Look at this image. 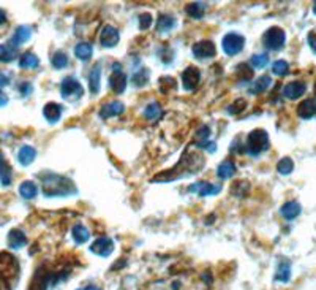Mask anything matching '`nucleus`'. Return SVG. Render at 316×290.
<instances>
[{"label":"nucleus","mask_w":316,"mask_h":290,"mask_svg":"<svg viewBox=\"0 0 316 290\" xmlns=\"http://www.w3.org/2000/svg\"><path fill=\"white\" fill-rule=\"evenodd\" d=\"M71 235H73V239H75V243H76V244H84V243H87L89 238H90L89 230H87L82 224L75 225Z\"/></svg>","instance_id":"25"},{"label":"nucleus","mask_w":316,"mask_h":290,"mask_svg":"<svg viewBox=\"0 0 316 290\" xmlns=\"http://www.w3.org/2000/svg\"><path fill=\"white\" fill-rule=\"evenodd\" d=\"M19 92L22 95H29L32 92V86L30 84H22V86H19Z\"/></svg>","instance_id":"47"},{"label":"nucleus","mask_w":316,"mask_h":290,"mask_svg":"<svg viewBox=\"0 0 316 290\" xmlns=\"http://www.w3.org/2000/svg\"><path fill=\"white\" fill-rule=\"evenodd\" d=\"M38 65H40V60L33 53H24L19 59L21 69H37Z\"/></svg>","instance_id":"30"},{"label":"nucleus","mask_w":316,"mask_h":290,"mask_svg":"<svg viewBox=\"0 0 316 290\" xmlns=\"http://www.w3.org/2000/svg\"><path fill=\"white\" fill-rule=\"evenodd\" d=\"M297 115L302 119H310L316 115V102L313 99L304 100L301 105L297 106Z\"/></svg>","instance_id":"20"},{"label":"nucleus","mask_w":316,"mask_h":290,"mask_svg":"<svg viewBox=\"0 0 316 290\" xmlns=\"http://www.w3.org/2000/svg\"><path fill=\"white\" fill-rule=\"evenodd\" d=\"M152 26V16L149 14V13H142L141 16H139V29L141 30H145V29H149Z\"/></svg>","instance_id":"44"},{"label":"nucleus","mask_w":316,"mask_h":290,"mask_svg":"<svg viewBox=\"0 0 316 290\" xmlns=\"http://www.w3.org/2000/svg\"><path fill=\"white\" fill-rule=\"evenodd\" d=\"M4 162V157H2V154H0V164H2Z\"/></svg>","instance_id":"52"},{"label":"nucleus","mask_w":316,"mask_h":290,"mask_svg":"<svg viewBox=\"0 0 316 290\" xmlns=\"http://www.w3.org/2000/svg\"><path fill=\"white\" fill-rule=\"evenodd\" d=\"M185 11H187V14H190L191 18H195V19H201L203 16H204V11H206V4H203V2H195V4H190L187 8H185Z\"/></svg>","instance_id":"33"},{"label":"nucleus","mask_w":316,"mask_h":290,"mask_svg":"<svg viewBox=\"0 0 316 290\" xmlns=\"http://www.w3.org/2000/svg\"><path fill=\"white\" fill-rule=\"evenodd\" d=\"M18 56V48L8 44H2L0 46V62H11Z\"/></svg>","instance_id":"29"},{"label":"nucleus","mask_w":316,"mask_h":290,"mask_svg":"<svg viewBox=\"0 0 316 290\" xmlns=\"http://www.w3.org/2000/svg\"><path fill=\"white\" fill-rule=\"evenodd\" d=\"M301 205H299L297 202H288V203H285L283 206H281V216H283L285 219H288V220H293V219H296L299 214H301Z\"/></svg>","instance_id":"22"},{"label":"nucleus","mask_w":316,"mask_h":290,"mask_svg":"<svg viewBox=\"0 0 316 290\" xmlns=\"http://www.w3.org/2000/svg\"><path fill=\"white\" fill-rule=\"evenodd\" d=\"M100 78H102V69H100V65H95L89 76V86L92 94H96L100 91Z\"/></svg>","instance_id":"32"},{"label":"nucleus","mask_w":316,"mask_h":290,"mask_svg":"<svg viewBox=\"0 0 316 290\" xmlns=\"http://www.w3.org/2000/svg\"><path fill=\"white\" fill-rule=\"evenodd\" d=\"M209 127L207 125H204L201 130H199V133H198V141H207V137H209Z\"/></svg>","instance_id":"45"},{"label":"nucleus","mask_w":316,"mask_h":290,"mask_svg":"<svg viewBox=\"0 0 316 290\" xmlns=\"http://www.w3.org/2000/svg\"><path fill=\"white\" fill-rule=\"evenodd\" d=\"M49 284H53V271H49L46 265H41L37 268L35 275L32 276L27 290H47Z\"/></svg>","instance_id":"7"},{"label":"nucleus","mask_w":316,"mask_h":290,"mask_svg":"<svg viewBox=\"0 0 316 290\" xmlns=\"http://www.w3.org/2000/svg\"><path fill=\"white\" fill-rule=\"evenodd\" d=\"M76 290H102V287L100 285H86V287H79Z\"/></svg>","instance_id":"50"},{"label":"nucleus","mask_w":316,"mask_h":290,"mask_svg":"<svg viewBox=\"0 0 316 290\" xmlns=\"http://www.w3.org/2000/svg\"><path fill=\"white\" fill-rule=\"evenodd\" d=\"M75 56H76L79 60L87 62V60L93 56V48H92V44H90V43H86V41L79 43V44L75 48Z\"/></svg>","instance_id":"24"},{"label":"nucleus","mask_w":316,"mask_h":290,"mask_svg":"<svg viewBox=\"0 0 316 290\" xmlns=\"http://www.w3.org/2000/svg\"><path fill=\"white\" fill-rule=\"evenodd\" d=\"M125 111V105L122 102H109V103H105L102 108H100V118L102 119H109V118H114V116H119Z\"/></svg>","instance_id":"14"},{"label":"nucleus","mask_w":316,"mask_h":290,"mask_svg":"<svg viewBox=\"0 0 316 290\" xmlns=\"http://www.w3.org/2000/svg\"><path fill=\"white\" fill-rule=\"evenodd\" d=\"M7 84H10V79H8V76H5V75H0V87H4V86H7Z\"/></svg>","instance_id":"49"},{"label":"nucleus","mask_w":316,"mask_h":290,"mask_svg":"<svg viewBox=\"0 0 316 290\" xmlns=\"http://www.w3.org/2000/svg\"><path fill=\"white\" fill-rule=\"evenodd\" d=\"M60 92H62V97L65 100H78L84 94V87L81 86V83L75 76H66L62 84H60Z\"/></svg>","instance_id":"6"},{"label":"nucleus","mask_w":316,"mask_h":290,"mask_svg":"<svg viewBox=\"0 0 316 290\" xmlns=\"http://www.w3.org/2000/svg\"><path fill=\"white\" fill-rule=\"evenodd\" d=\"M27 244V236L22 230L18 229H13L8 233V246L11 249H21Z\"/></svg>","instance_id":"17"},{"label":"nucleus","mask_w":316,"mask_h":290,"mask_svg":"<svg viewBox=\"0 0 316 290\" xmlns=\"http://www.w3.org/2000/svg\"><path fill=\"white\" fill-rule=\"evenodd\" d=\"M247 106V102L244 99H237L234 103H232L229 108H228V113L229 115H239V113H242Z\"/></svg>","instance_id":"43"},{"label":"nucleus","mask_w":316,"mask_h":290,"mask_svg":"<svg viewBox=\"0 0 316 290\" xmlns=\"http://www.w3.org/2000/svg\"><path fill=\"white\" fill-rule=\"evenodd\" d=\"M308 44H310L311 50L316 53V32H311V34L308 35Z\"/></svg>","instance_id":"46"},{"label":"nucleus","mask_w":316,"mask_h":290,"mask_svg":"<svg viewBox=\"0 0 316 290\" xmlns=\"http://www.w3.org/2000/svg\"><path fill=\"white\" fill-rule=\"evenodd\" d=\"M120 40V34L119 30L114 26H105L102 30V35H100V43H102L105 48H114Z\"/></svg>","instance_id":"12"},{"label":"nucleus","mask_w":316,"mask_h":290,"mask_svg":"<svg viewBox=\"0 0 316 290\" xmlns=\"http://www.w3.org/2000/svg\"><path fill=\"white\" fill-rule=\"evenodd\" d=\"M147 81H149V72L145 69H141L136 73H133V84H135L136 87L145 86Z\"/></svg>","instance_id":"36"},{"label":"nucleus","mask_w":316,"mask_h":290,"mask_svg":"<svg viewBox=\"0 0 316 290\" xmlns=\"http://www.w3.org/2000/svg\"><path fill=\"white\" fill-rule=\"evenodd\" d=\"M271 83H272V81H271V76H268V75L258 78L256 81H255V84L252 86V94H261V92H264L265 89L271 86Z\"/></svg>","instance_id":"35"},{"label":"nucleus","mask_w":316,"mask_h":290,"mask_svg":"<svg viewBox=\"0 0 316 290\" xmlns=\"http://www.w3.org/2000/svg\"><path fill=\"white\" fill-rule=\"evenodd\" d=\"M21 276V265L10 252H0V290H13Z\"/></svg>","instance_id":"3"},{"label":"nucleus","mask_w":316,"mask_h":290,"mask_svg":"<svg viewBox=\"0 0 316 290\" xmlns=\"http://www.w3.org/2000/svg\"><path fill=\"white\" fill-rule=\"evenodd\" d=\"M51 63H53L54 69H63V67L68 65V56H66L65 53H62V51H57V53L53 56Z\"/></svg>","instance_id":"38"},{"label":"nucleus","mask_w":316,"mask_h":290,"mask_svg":"<svg viewBox=\"0 0 316 290\" xmlns=\"http://www.w3.org/2000/svg\"><path fill=\"white\" fill-rule=\"evenodd\" d=\"M285 41H286L285 30L280 29V27H271V29L264 34V37H262L264 46L268 48V50H271V51H278V50H281V48L285 46Z\"/></svg>","instance_id":"5"},{"label":"nucleus","mask_w":316,"mask_h":290,"mask_svg":"<svg viewBox=\"0 0 316 290\" xmlns=\"http://www.w3.org/2000/svg\"><path fill=\"white\" fill-rule=\"evenodd\" d=\"M193 51V56L198 57V59H209V57H213L215 56V44L209 40H203V41H198L193 44L191 48Z\"/></svg>","instance_id":"11"},{"label":"nucleus","mask_w":316,"mask_h":290,"mask_svg":"<svg viewBox=\"0 0 316 290\" xmlns=\"http://www.w3.org/2000/svg\"><path fill=\"white\" fill-rule=\"evenodd\" d=\"M199 79H201V72L196 67H188L182 73V84L185 91H195L199 84Z\"/></svg>","instance_id":"13"},{"label":"nucleus","mask_w":316,"mask_h":290,"mask_svg":"<svg viewBox=\"0 0 316 290\" xmlns=\"http://www.w3.org/2000/svg\"><path fill=\"white\" fill-rule=\"evenodd\" d=\"M190 190H198V193H199V195H201V197H207V195H217V193L222 190V187L217 186V184H212V183H206V181H203V183H199V184L191 186Z\"/></svg>","instance_id":"18"},{"label":"nucleus","mask_w":316,"mask_h":290,"mask_svg":"<svg viewBox=\"0 0 316 290\" xmlns=\"http://www.w3.org/2000/svg\"><path fill=\"white\" fill-rule=\"evenodd\" d=\"M269 62V56L268 54H255L252 57V65L255 69H264L265 65H268Z\"/></svg>","instance_id":"42"},{"label":"nucleus","mask_w":316,"mask_h":290,"mask_svg":"<svg viewBox=\"0 0 316 290\" xmlns=\"http://www.w3.org/2000/svg\"><path fill=\"white\" fill-rule=\"evenodd\" d=\"M43 116L51 124L57 122L60 119V116H62V106L59 103H54V102L46 103L44 108H43Z\"/></svg>","instance_id":"19"},{"label":"nucleus","mask_w":316,"mask_h":290,"mask_svg":"<svg viewBox=\"0 0 316 290\" xmlns=\"http://www.w3.org/2000/svg\"><path fill=\"white\" fill-rule=\"evenodd\" d=\"M144 118L149 122H157L161 118V106H160V103L154 102L151 105H147L145 109H144Z\"/></svg>","instance_id":"27"},{"label":"nucleus","mask_w":316,"mask_h":290,"mask_svg":"<svg viewBox=\"0 0 316 290\" xmlns=\"http://www.w3.org/2000/svg\"><path fill=\"white\" fill-rule=\"evenodd\" d=\"M294 168V164H293V160L289 157H285V159H281L278 165H277V170L280 174H289Z\"/></svg>","instance_id":"40"},{"label":"nucleus","mask_w":316,"mask_h":290,"mask_svg":"<svg viewBox=\"0 0 316 290\" xmlns=\"http://www.w3.org/2000/svg\"><path fill=\"white\" fill-rule=\"evenodd\" d=\"M109 87L114 94H122L127 87V76L122 72L120 62L112 63V73L109 76Z\"/></svg>","instance_id":"9"},{"label":"nucleus","mask_w":316,"mask_h":290,"mask_svg":"<svg viewBox=\"0 0 316 290\" xmlns=\"http://www.w3.org/2000/svg\"><path fill=\"white\" fill-rule=\"evenodd\" d=\"M244 44H245V38L239 34H234V32L226 34L222 40V48L228 56L239 54L244 50Z\"/></svg>","instance_id":"8"},{"label":"nucleus","mask_w":316,"mask_h":290,"mask_svg":"<svg viewBox=\"0 0 316 290\" xmlns=\"http://www.w3.org/2000/svg\"><path fill=\"white\" fill-rule=\"evenodd\" d=\"M35 157H37V151L33 149L32 146H22L18 152V160H19V164L24 165V167L30 165L33 160H35Z\"/></svg>","instance_id":"23"},{"label":"nucleus","mask_w":316,"mask_h":290,"mask_svg":"<svg viewBox=\"0 0 316 290\" xmlns=\"http://www.w3.org/2000/svg\"><path fill=\"white\" fill-rule=\"evenodd\" d=\"M272 72H274V75H277V76H285V75L289 72L288 62H286V60H277V62H274Z\"/></svg>","instance_id":"41"},{"label":"nucleus","mask_w":316,"mask_h":290,"mask_svg":"<svg viewBox=\"0 0 316 290\" xmlns=\"http://www.w3.org/2000/svg\"><path fill=\"white\" fill-rule=\"evenodd\" d=\"M307 91V84L302 83V81H294V83H289L283 87V95L289 100H296L299 97H302Z\"/></svg>","instance_id":"15"},{"label":"nucleus","mask_w":316,"mask_h":290,"mask_svg":"<svg viewBox=\"0 0 316 290\" xmlns=\"http://www.w3.org/2000/svg\"><path fill=\"white\" fill-rule=\"evenodd\" d=\"M43 180V192L46 197H68L76 193V187L73 181L66 176L57 173H43L40 174Z\"/></svg>","instance_id":"2"},{"label":"nucleus","mask_w":316,"mask_h":290,"mask_svg":"<svg viewBox=\"0 0 316 290\" xmlns=\"http://www.w3.org/2000/svg\"><path fill=\"white\" fill-rule=\"evenodd\" d=\"M7 21V13L4 10H0V24H4Z\"/></svg>","instance_id":"51"},{"label":"nucleus","mask_w":316,"mask_h":290,"mask_svg":"<svg viewBox=\"0 0 316 290\" xmlns=\"http://www.w3.org/2000/svg\"><path fill=\"white\" fill-rule=\"evenodd\" d=\"M314 94H316V83H314Z\"/></svg>","instance_id":"54"},{"label":"nucleus","mask_w":316,"mask_h":290,"mask_svg":"<svg viewBox=\"0 0 316 290\" xmlns=\"http://www.w3.org/2000/svg\"><path fill=\"white\" fill-rule=\"evenodd\" d=\"M158 87L163 94H169L176 91V79L173 76H163L158 79Z\"/></svg>","instance_id":"34"},{"label":"nucleus","mask_w":316,"mask_h":290,"mask_svg":"<svg viewBox=\"0 0 316 290\" xmlns=\"http://www.w3.org/2000/svg\"><path fill=\"white\" fill-rule=\"evenodd\" d=\"M269 149V135L262 128H255L247 137V152L250 155H259Z\"/></svg>","instance_id":"4"},{"label":"nucleus","mask_w":316,"mask_h":290,"mask_svg":"<svg viewBox=\"0 0 316 290\" xmlns=\"http://www.w3.org/2000/svg\"><path fill=\"white\" fill-rule=\"evenodd\" d=\"M0 181H2V186L11 184V168L5 160L0 164Z\"/></svg>","instance_id":"39"},{"label":"nucleus","mask_w":316,"mask_h":290,"mask_svg":"<svg viewBox=\"0 0 316 290\" xmlns=\"http://www.w3.org/2000/svg\"><path fill=\"white\" fill-rule=\"evenodd\" d=\"M90 251L100 257H109L114 251V243H112V239L108 238V236H102V238H98L95 239L92 246H90Z\"/></svg>","instance_id":"10"},{"label":"nucleus","mask_w":316,"mask_h":290,"mask_svg":"<svg viewBox=\"0 0 316 290\" xmlns=\"http://www.w3.org/2000/svg\"><path fill=\"white\" fill-rule=\"evenodd\" d=\"M19 193H21V197H22V198H26V200H32V198H35V197H37L38 189H37L35 183H32V181H24V183L19 186Z\"/></svg>","instance_id":"28"},{"label":"nucleus","mask_w":316,"mask_h":290,"mask_svg":"<svg viewBox=\"0 0 316 290\" xmlns=\"http://www.w3.org/2000/svg\"><path fill=\"white\" fill-rule=\"evenodd\" d=\"M203 167H204L203 154L201 152H193L191 149H188L184 155H182L180 162L174 168H171L169 171H164V173H158L152 180V183H158V181L160 183H169L171 180L184 178V176L199 173Z\"/></svg>","instance_id":"1"},{"label":"nucleus","mask_w":316,"mask_h":290,"mask_svg":"<svg viewBox=\"0 0 316 290\" xmlns=\"http://www.w3.org/2000/svg\"><path fill=\"white\" fill-rule=\"evenodd\" d=\"M217 174H218L220 180H229L236 174V165L232 164L231 160H225V162H222L218 165Z\"/></svg>","instance_id":"26"},{"label":"nucleus","mask_w":316,"mask_h":290,"mask_svg":"<svg viewBox=\"0 0 316 290\" xmlns=\"http://www.w3.org/2000/svg\"><path fill=\"white\" fill-rule=\"evenodd\" d=\"M313 11L316 13V2H314V7H313Z\"/></svg>","instance_id":"53"},{"label":"nucleus","mask_w":316,"mask_h":290,"mask_svg":"<svg viewBox=\"0 0 316 290\" xmlns=\"http://www.w3.org/2000/svg\"><path fill=\"white\" fill-rule=\"evenodd\" d=\"M32 37V29L27 27V26H21L14 30V34L10 40V44L14 46V48H18L21 44H24L26 41H29V38Z\"/></svg>","instance_id":"16"},{"label":"nucleus","mask_w":316,"mask_h":290,"mask_svg":"<svg viewBox=\"0 0 316 290\" xmlns=\"http://www.w3.org/2000/svg\"><path fill=\"white\" fill-rule=\"evenodd\" d=\"M176 26V19L169 14H161L158 18V23H157V30L158 32H169L173 27Z\"/></svg>","instance_id":"31"},{"label":"nucleus","mask_w":316,"mask_h":290,"mask_svg":"<svg viewBox=\"0 0 316 290\" xmlns=\"http://www.w3.org/2000/svg\"><path fill=\"white\" fill-rule=\"evenodd\" d=\"M291 278V263L286 260V259H281L278 262V266H277V273H275V281H280V282H288Z\"/></svg>","instance_id":"21"},{"label":"nucleus","mask_w":316,"mask_h":290,"mask_svg":"<svg viewBox=\"0 0 316 290\" xmlns=\"http://www.w3.org/2000/svg\"><path fill=\"white\" fill-rule=\"evenodd\" d=\"M236 75L240 81H247V79H252L253 78V69L248 67V63H240L236 69Z\"/></svg>","instance_id":"37"},{"label":"nucleus","mask_w":316,"mask_h":290,"mask_svg":"<svg viewBox=\"0 0 316 290\" xmlns=\"http://www.w3.org/2000/svg\"><path fill=\"white\" fill-rule=\"evenodd\" d=\"M7 103H8V97L0 91V106H5Z\"/></svg>","instance_id":"48"}]
</instances>
